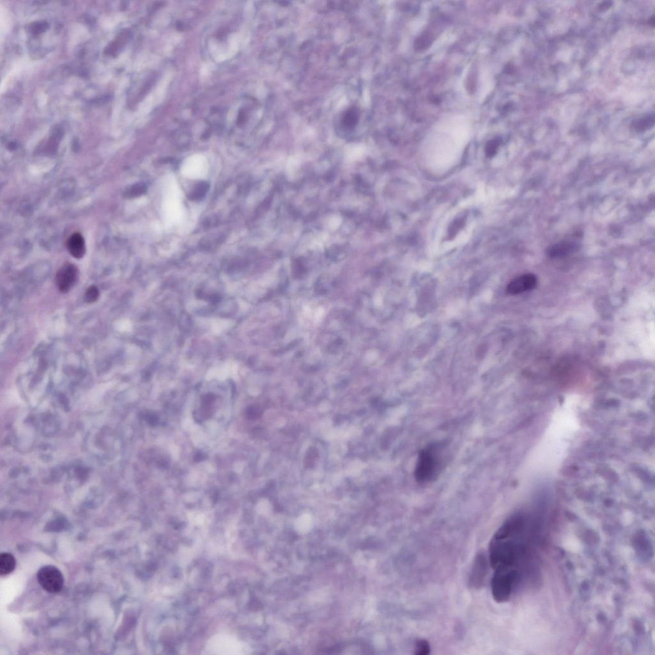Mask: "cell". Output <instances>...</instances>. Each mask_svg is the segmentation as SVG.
<instances>
[{
    "label": "cell",
    "mask_w": 655,
    "mask_h": 655,
    "mask_svg": "<svg viewBox=\"0 0 655 655\" xmlns=\"http://www.w3.org/2000/svg\"><path fill=\"white\" fill-rule=\"evenodd\" d=\"M439 446L432 445L419 453L415 469V477L419 482L426 483L436 478L442 466Z\"/></svg>",
    "instance_id": "1"
},
{
    "label": "cell",
    "mask_w": 655,
    "mask_h": 655,
    "mask_svg": "<svg viewBox=\"0 0 655 655\" xmlns=\"http://www.w3.org/2000/svg\"><path fill=\"white\" fill-rule=\"evenodd\" d=\"M519 578L516 570L496 569L491 582L493 598L497 603L507 602L511 597L515 581Z\"/></svg>",
    "instance_id": "2"
},
{
    "label": "cell",
    "mask_w": 655,
    "mask_h": 655,
    "mask_svg": "<svg viewBox=\"0 0 655 655\" xmlns=\"http://www.w3.org/2000/svg\"><path fill=\"white\" fill-rule=\"evenodd\" d=\"M37 576L39 584L44 590L53 594L62 591L64 584V577L60 570L55 566H43L39 569Z\"/></svg>",
    "instance_id": "3"
},
{
    "label": "cell",
    "mask_w": 655,
    "mask_h": 655,
    "mask_svg": "<svg viewBox=\"0 0 655 655\" xmlns=\"http://www.w3.org/2000/svg\"><path fill=\"white\" fill-rule=\"evenodd\" d=\"M488 573V560L487 557L483 553H479L476 556L472 569H471L468 584L471 588H481L484 585Z\"/></svg>",
    "instance_id": "4"
},
{
    "label": "cell",
    "mask_w": 655,
    "mask_h": 655,
    "mask_svg": "<svg viewBox=\"0 0 655 655\" xmlns=\"http://www.w3.org/2000/svg\"><path fill=\"white\" fill-rule=\"evenodd\" d=\"M78 276L77 267L67 263L61 267L56 276V283L60 292L67 293L73 288Z\"/></svg>",
    "instance_id": "5"
},
{
    "label": "cell",
    "mask_w": 655,
    "mask_h": 655,
    "mask_svg": "<svg viewBox=\"0 0 655 655\" xmlns=\"http://www.w3.org/2000/svg\"><path fill=\"white\" fill-rule=\"evenodd\" d=\"M537 284L536 276L526 274L512 280L507 287V293L516 295L533 289Z\"/></svg>",
    "instance_id": "6"
},
{
    "label": "cell",
    "mask_w": 655,
    "mask_h": 655,
    "mask_svg": "<svg viewBox=\"0 0 655 655\" xmlns=\"http://www.w3.org/2000/svg\"><path fill=\"white\" fill-rule=\"evenodd\" d=\"M67 247L71 256L76 259H82L85 254L84 238L80 233L76 232L68 239Z\"/></svg>",
    "instance_id": "7"
},
{
    "label": "cell",
    "mask_w": 655,
    "mask_h": 655,
    "mask_svg": "<svg viewBox=\"0 0 655 655\" xmlns=\"http://www.w3.org/2000/svg\"><path fill=\"white\" fill-rule=\"evenodd\" d=\"M577 244L571 241H566L554 245L549 250V254L553 257L568 256L577 249Z\"/></svg>",
    "instance_id": "8"
},
{
    "label": "cell",
    "mask_w": 655,
    "mask_h": 655,
    "mask_svg": "<svg viewBox=\"0 0 655 655\" xmlns=\"http://www.w3.org/2000/svg\"><path fill=\"white\" fill-rule=\"evenodd\" d=\"M16 560L12 554L3 553L0 555V575L5 576L13 572L16 568Z\"/></svg>",
    "instance_id": "9"
},
{
    "label": "cell",
    "mask_w": 655,
    "mask_h": 655,
    "mask_svg": "<svg viewBox=\"0 0 655 655\" xmlns=\"http://www.w3.org/2000/svg\"><path fill=\"white\" fill-rule=\"evenodd\" d=\"M654 115L649 114L635 121L633 123V127L637 131L643 132L651 129L654 126Z\"/></svg>",
    "instance_id": "10"
},
{
    "label": "cell",
    "mask_w": 655,
    "mask_h": 655,
    "mask_svg": "<svg viewBox=\"0 0 655 655\" xmlns=\"http://www.w3.org/2000/svg\"><path fill=\"white\" fill-rule=\"evenodd\" d=\"M413 651L416 655H428L431 652L430 645L425 639L417 640L414 644Z\"/></svg>",
    "instance_id": "11"
},
{
    "label": "cell",
    "mask_w": 655,
    "mask_h": 655,
    "mask_svg": "<svg viewBox=\"0 0 655 655\" xmlns=\"http://www.w3.org/2000/svg\"><path fill=\"white\" fill-rule=\"evenodd\" d=\"M209 188V185L206 182H200L198 184L193 191L191 197L193 200H201L204 197Z\"/></svg>",
    "instance_id": "12"
},
{
    "label": "cell",
    "mask_w": 655,
    "mask_h": 655,
    "mask_svg": "<svg viewBox=\"0 0 655 655\" xmlns=\"http://www.w3.org/2000/svg\"><path fill=\"white\" fill-rule=\"evenodd\" d=\"M99 296V289L96 286H90L86 291L84 299L86 302L94 303L97 300Z\"/></svg>",
    "instance_id": "13"
},
{
    "label": "cell",
    "mask_w": 655,
    "mask_h": 655,
    "mask_svg": "<svg viewBox=\"0 0 655 655\" xmlns=\"http://www.w3.org/2000/svg\"><path fill=\"white\" fill-rule=\"evenodd\" d=\"M146 191V186L139 184V185H136L132 186V187L130 189L128 194L130 197H138V196L143 194Z\"/></svg>",
    "instance_id": "14"
},
{
    "label": "cell",
    "mask_w": 655,
    "mask_h": 655,
    "mask_svg": "<svg viewBox=\"0 0 655 655\" xmlns=\"http://www.w3.org/2000/svg\"><path fill=\"white\" fill-rule=\"evenodd\" d=\"M612 6V2L609 1H605L601 2L598 7V11L600 12H605L609 9Z\"/></svg>",
    "instance_id": "15"
},
{
    "label": "cell",
    "mask_w": 655,
    "mask_h": 655,
    "mask_svg": "<svg viewBox=\"0 0 655 655\" xmlns=\"http://www.w3.org/2000/svg\"><path fill=\"white\" fill-rule=\"evenodd\" d=\"M649 25L654 26V16H652V18H650V20L649 21Z\"/></svg>",
    "instance_id": "16"
}]
</instances>
